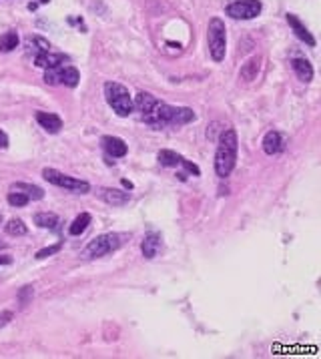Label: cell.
<instances>
[{
    "label": "cell",
    "instance_id": "cell-1",
    "mask_svg": "<svg viewBox=\"0 0 321 359\" xmlns=\"http://www.w3.org/2000/svg\"><path fill=\"white\" fill-rule=\"evenodd\" d=\"M136 112H140V120H144L152 128H167V126H183L195 120V112L187 106H171L160 102L150 92L140 90L132 100Z\"/></svg>",
    "mask_w": 321,
    "mask_h": 359
},
{
    "label": "cell",
    "instance_id": "cell-2",
    "mask_svg": "<svg viewBox=\"0 0 321 359\" xmlns=\"http://www.w3.org/2000/svg\"><path fill=\"white\" fill-rule=\"evenodd\" d=\"M237 152H239V138L235 128H225L219 136L217 152H215V172L219 178H225L231 174L237 162Z\"/></svg>",
    "mask_w": 321,
    "mask_h": 359
},
{
    "label": "cell",
    "instance_id": "cell-3",
    "mask_svg": "<svg viewBox=\"0 0 321 359\" xmlns=\"http://www.w3.org/2000/svg\"><path fill=\"white\" fill-rule=\"evenodd\" d=\"M104 98L108 102V106L118 114V116H128L132 110H134V104H132V96L128 92L126 86L118 84V82H104Z\"/></svg>",
    "mask_w": 321,
    "mask_h": 359
},
{
    "label": "cell",
    "instance_id": "cell-4",
    "mask_svg": "<svg viewBox=\"0 0 321 359\" xmlns=\"http://www.w3.org/2000/svg\"><path fill=\"white\" fill-rule=\"evenodd\" d=\"M124 235H118V233H104V235H98L94 237L80 253L82 259H98V257H104L112 251H116L124 241Z\"/></svg>",
    "mask_w": 321,
    "mask_h": 359
},
{
    "label": "cell",
    "instance_id": "cell-5",
    "mask_svg": "<svg viewBox=\"0 0 321 359\" xmlns=\"http://www.w3.org/2000/svg\"><path fill=\"white\" fill-rule=\"evenodd\" d=\"M207 38H209L211 58L215 62H221L225 58V52H227V28H225V22L221 18H211Z\"/></svg>",
    "mask_w": 321,
    "mask_h": 359
},
{
    "label": "cell",
    "instance_id": "cell-6",
    "mask_svg": "<svg viewBox=\"0 0 321 359\" xmlns=\"http://www.w3.org/2000/svg\"><path fill=\"white\" fill-rule=\"evenodd\" d=\"M42 176L50 185H56L60 189H66V191H72V193H78V195H86L90 191V185L86 181H80V178L70 176V174H64V172H60L56 168H44Z\"/></svg>",
    "mask_w": 321,
    "mask_h": 359
},
{
    "label": "cell",
    "instance_id": "cell-7",
    "mask_svg": "<svg viewBox=\"0 0 321 359\" xmlns=\"http://www.w3.org/2000/svg\"><path fill=\"white\" fill-rule=\"evenodd\" d=\"M80 80V74L74 66H64V64H58V66H52V68H46L44 72V82L46 84H66L70 88H74Z\"/></svg>",
    "mask_w": 321,
    "mask_h": 359
},
{
    "label": "cell",
    "instance_id": "cell-8",
    "mask_svg": "<svg viewBox=\"0 0 321 359\" xmlns=\"http://www.w3.org/2000/svg\"><path fill=\"white\" fill-rule=\"evenodd\" d=\"M263 4L259 0H237L227 6V16L235 20H251L261 14Z\"/></svg>",
    "mask_w": 321,
    "mask_h": 359
},
{
    "label": "cell",
    "instance_id": "cell-9",
    "mask_svg": "<svg viewBox=\"0 0 321 359\" xmlns=\"http://www.w3.org/2000/svg\"><path fill=\"white\" fill-rule=\"evenodd\" d=\"M96 197L100 201H104L106 205H112V207H124L128 201H130V195L120 191V189H110V187H102L96 191Z\"/></svg>",
    "mask_w": 321,
    "mask_h": 359
},
{
    "label": "cell",
    "instance_id": "cell-10",
    "mask_svg": "<svg viewBox=\"0 0 321 359\" xmlns=\"http://www.w3.org/2000/svg\"><path fill=\"white\" fill-rule=\"evenodd\" d=\"M64 62H68V56L62 54V52H50V50H46V52H40V54L34 56V64L44 68V70L52 68V66H58V64H64Z\"/></svg>",
    "mask_w": 321,
    "mask_h": 359
},
{
    "label": "cell",
    "instance_id": "cell-11",
    "mask_svg": "<svg viewBox=\"0 0 321 359\" xmlns=\"http://www.w3.org/2000/svg\"><path fill=\"white\" fill-rule=\"evenodd\" d=\"M36 122H38L46 132H50V134H56V132H60V128H62V118H60L58 114H54V112L38 110V112H36Z\"/></svg>",
    "mask_w": 321,
    "mask_h": 359
},
{
    "label": "cell",
    "instance_id": "cell-12",
    "mask_svg": "<svg viewBox=\"0 0 321 359\" xmlns=\"http://www.w3.org/2000/svg\"><path fill=\"white\" fill-rule=\"evenodd\" d=\"M263 150H265V154H279L283 148H285V138H283V134L281 132H277V130H269L265 136H263Z\"/></svg>",
    "mask_w": 321,
    "mask_h": 359
},
{
    "label": "cell",
    "instance_id": "cell-13",
    "mask_svg": "<svg viewBox=\"0 0 321 359\" xmlns=\"http://www.w3.org/2000/svg\"><path fill=\"white\" fill-rule=\"evenodd\" d=\"M287 22H289V26H291V30L295 32V36L299 38V40H303L307 46H315L317 42H315V38H313V34L307 30V26L295 16V14H287Z\"/></svg>",
    "mask_w": 321,
    "mask_h": 359
},
{
    "label": "cell",
    "instance_id": "cell-14",
    "mask_svg": "<svg viewBox=\"0 0 321 359\" xmlns=\"http://www.w3.org/2000/svg\"><path fill=\"white\" fill-rule=\"evenodd\" d=\"M100 144L112 158H120V156L126 154V142L122 138H118V136H102Z\"/></svg>",
    "mask_w": 321,
    "mask_h": 359
},
{
    "label": "cell",
    "instance_id": "cell-15",
    "mask_svg": "<svg viewBox=\"0 0 321 359\" xmlns=\"http://www.w3.org/2000/svg\"><path fill=\"white\" fill-rule=\"evenodd\" d=\"M160 245H163L160 235H158V233H148V235L144 237V241L140 243L142 257H144V259H154V257L158 255V251H160Z\"/></svg>",
    "mask_w": 321,
    "mask_h": 359
},
{
    "label": "cell",
    "instance_id": "cell-16",
    "mask_svg": "<svg viewBox=\"0 0 321 359\" xmlns=\"http://www.w3.org/2000/svg\"><path fill=\"white\" fill-rule=\"evenodd\" d=\"M291 68H293V72L297 74V78L301 82H311V78H313V66H311L309 60H305V58H293L291 60Z\"/></svg>",
    "mask_w": 321,
    "mask_h": 359
},
{
    "label": "cell",
    "instance_id": "cell-17",
    "mask_svg": "<svg viewBox=\"0 0 321 359\" xmlns=\"http://www.w3.org/2000/svg\"><path fill=\"white\" fill-rule=\"evenodd\" d=\"M259 68H261V56H253V58H249V60L241 66L239 76H241L245 82H251V80H255V78H257Z\"/></svg>",
    "mask_w": 321,
    "mask_h": 359
},
{
    "label": "cell",
    "instance_id": "cell-18",
    "mask_svg": "<svg viewBox=\"0 0 321 359\" xmlns=\"http://www.w3.org/2000/svg\"><path fill=\"white\" fill-rule=\"evenodd\" d=\"M10 191H18V193L26 195L30 201H40L44 197V191L40 187H36V185H30V183H12Z\"/></svg>",
    "mask_w": 321,
    "mask_h": 359
},
{
    "label": "cell",
    "instance_id": "cell-19",
    "mask_svg": "<svg viewBox=\"0 0 321 359\" xmlns=\"http://www.w3.org/2000/svg\"><path fill=\"white\" fill-rule=\"evenodd\" d=\"M34 223H36L40 229H50V231H54V229H58L60 219H58V215H54V213H36V215H34Z\"/></svg>",
    "mask_w": 321,
    "mask_h": 359
},
{
    "label": "cell",
    "instance_id": "cell-20",
    "mask_svg": "<svg viewBox=\"0 0 321 359\" xmlns=\"http://www.w3.org/2000/svg\"><path fill=\"white\" fill-rule=\"evenodd\" d=\"M90 221H92L90 213H80V215H78V217L72 221V225L68 227V233H70L72 237H78V235H82V233L88 229Z\"/></svg>",
    "mask_w": 321,
    "mask_h": 359
},
{
    "label": "cell",
    "instance_id": "cell-21",
    "mask_svg": "<svg viewBox=\"0 0 321 359\" xmlns=\"http://www.w3.org/2000/svg\"><path fill=\"white\" fill-rule=\"evenodd\" d=\"M156 158H158V162H160L163 166H169V168H173V166H179V164H181V160H183V156H181L179 152H175V150H169V148H163V150H158Z\"/></svg>",
    "mask_w": 321,
    "mask_h": 359
},
{
    "label": "cell",
    "instance_id": "cell-22",
    "mask_svg": "<svg viewBox=\"0 0 321 359\" xmlns=\"http://www.w3.org/2000/svg\"><path fill=\"white\" fill-rule=\"evenodd\" d=\"M26 48H28V50H34V56H36V54H40V52L50 50V44H48V40H44L42 36H32V38L26 40Z\"/></svg>",
    "mask_w": 321,
    "mask_h": 359
},
{
    "label": "cell",
    "instance_id": "cell-23",
    "mask_svg": "<svg viewBox=\"0 0 321 359\" xmlns=\"http://www.w3.org/2000/svg\"><path fill=\"white\" fill-rule=\"evenodd\" d=\"M4 229H6V233L12 235V237H22V235L28 233L24 221H20V219H10V221L4 225Z\"/></svg>",
    "mask_w": 321,
    "mask_h": 359
},
{
    "label": "cell",
    "instance_id": "cell-24",
    "mask_svg": "<svg viewBox=\"0 0 321 359\" xmlns=\"http://www.w3.org/2000/svg\"><path fill=\"white\" fill-rule=\"evenodd\" d=\"M18 46V34L16 32H6L0 36V50L2 52H10Z\"/></svg>",
    "mask_w": 321,
    "mask_h": 359
},
{
    "label": "cell",
    "instance_id": "cell-25",
    "mask_svg": "<svg viewBox=\"0 0 321 359\" xmlns=\"http://www.w3.org/2000/svg\"><path fill=\"white\" fill-rule=\"evenodd\" d=\"M30 203V199L26 197V195H22V193H18V191H10L8 193V205L10 207H24V205H28Z\"/></svg>",
    "mask_w": 321,
    "mask_h": 359
},
{
    "label": "cell",
    "instance_id": "cell-26",
    "mask_svg": "<svg viewBox=\"0 0 321 359\" xmlns=\"http://www.w3.org/2000/svg\"><path fill=\"white\" fill-rule=\"evenodd\" d=\"M62 249V245L60 243H56V245H50V247H44V249H40V251H36V259H46V257H50V255H54V253H58Z\"/></svg>",
    "mask_w": 321,
    "mask_h": 359
},
{
    "label": "cell",
    "instance_id": "cell-27",
    "mask_svg": "<svg viewBox=\"0 0 321 359\" xmlns=\"http://www.w3.org/2000/svg\"><path fill=\"white\" fill-rule=\"evenodd\" d=\"M28 297H32V287H28V285H26V287H22V289H20L18 299H20V303L24 305V303L28 301Z\"/></svg>",
    "mask_w": 321,
    "mask_h": 359
},
{
    "label": "cell",
    "instance_id": "cell-28",
    "mask_svg": "<svg viewBox=\"0 0 321 359\" xmlns=\"http://www.w3.org/2000/svg\"><path fill=\"white\" fill-rule=\"evenodd\" d=\"M10 319H12V311H4V313H0V327H4Z\"/></svg>",
    "mask_w": 321,
    "mask_h": 359
},
{
    "label": "cell",
    "instance_id": "cell-29",
    "mask_svg": "<svg viewBox=\"0 0 321 359\" xmlns=\"http://www.w3.org/2000/svg\"><path fill=\"white\" fill-rule=\"evenodd\" d=\"M0 148H8V136L4 130H0Z\"/></svg>",
    "mask_w": 321,
    "mask_h": 359
},
{
    "label": "cell",
    "instance_id": "cell-30",
    "mask_svg": "<svg viewBox=\"0 0 321 359\" xmlns=\"http://www.w3.org/2000/svg\"><path fill=\"white\" fill-rule=\"evenodd\" d=\"M10 263H12L10 255H0V265H10Z\"/></svg>",
    "mask_w": 321,
    "mask_h": 359
},
{
    "label": "cell",
    "instance_id": "cell-31",
    "mask_svg": "<svg viewBox=\"0 0 321 359\" xmlns=\"http://www.w3.org/2000/svg\"><path fill=\"white\" fill-rule=\"evenodd\" d=\"M122 185H124L126 189H132V183H130V181H126V178H122Z\"/></svg>",
    "mask_w": 321,
    "mask_h": 359
},
{
    "label": "cell",
    "instance_id": "cell-32",
    "mask_svg": "<svg viewBox=\"0 0 321 359\" xmlns=\"http://www.w3.org/2000/svg\"><path fill=\"white\" fill-rule=\"evenodd\" d=\"M0 223H2V213H0Z\"/></svg>",
    "mask_w": 321,
    "mask_h": 359
},
{
    "label": "cell",
    "instance_id": "cell-33",
    "mask_svg": "<svg viewBox=\"0 0 321 359\" xmlns=\"http://www.w3.org/2000/svg\"><path fill=\"white\" fill-rule=\"evenodd\" d=\"M0 247H4V243H2V241H0Z\"/></svg>",
    "mask_w": 321,
    "mask_h": 359
},
{
    "label": "cell",
    "instance_id": "cell-34",
    "mask_svg": "<svg viewBox=\"0 0 321 359\" xmlns=\"http://www.w3.org/2000/svg\"><path fill=\"white\" fill-rule=\"evenodd\" d=\"M40 2H48V0H40Z\"/></svg>",
    "mask_w": 321,
    "mask_h": 359
}]
</instances>
